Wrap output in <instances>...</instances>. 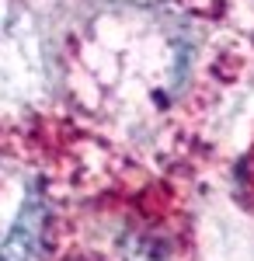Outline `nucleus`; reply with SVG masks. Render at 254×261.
<instances>
[]
</instances>
